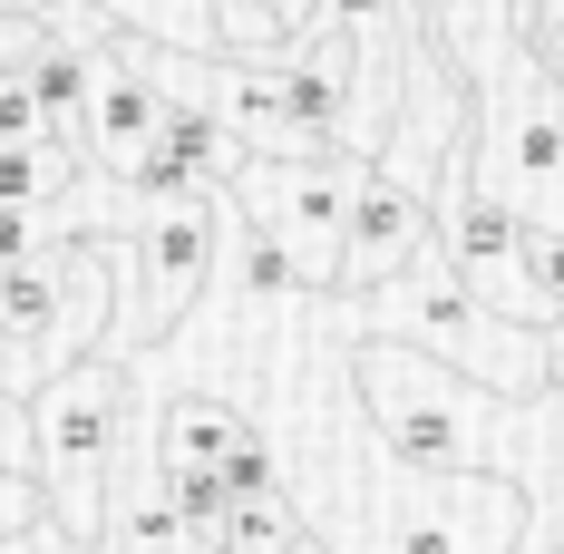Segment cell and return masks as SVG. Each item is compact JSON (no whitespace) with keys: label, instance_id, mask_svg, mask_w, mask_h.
Wrapping results in <instances>:
<instances>
[{"label":"cell","instance_id":"8fae6325","mask_svg":"<svg viewBox=\"0 0 564 554\" xmlns=\"http://www.w3.org/2000/svg\"><path fill=\"white\" fill-rule=\"evenodd\" d=\"M40 525H50V487H40V467H0V545L40 535Z\"/></svg>","mask_w":564,"mask_h":554},{"label":"cell","instance_id":"5bb4252c","mask_svg":"<svg viewBox=\"0 0 564 554\" xmlns=\"http://www.w3.org/2000/svg\"><path fill=\"white\" fill-rule=\"evenodd\" d=\"M0 467H40V419H30V389H0Z\"/></svg>","mask_w":564,"mask_h":554},{"label":"cell","instance_id":"2e32d148","mask_svg":"<svg viewBox=\"0 0 564 554\" xmlns=\"http://www.w3.org/2000/svg\"><path fill=\"white\" fill-rule=\"evenodd\" d=\"M0 389H40V360H30V340L0 322Z\"/></svg>","mask_w":564,"mask_h":554},{"label":"cell","instance_id":"3957f363","mask_svg":"<svg viewBox=\"0 0 564 554\" xmlns=\"http://www.w3.org/2000/svg\"><path fill=\"white\" fill-rule=\"evenodd\" d=\"M225 224H234V195L225 185H195V195H147L137 224L117 233V322H108V350L137 360L215 292L225 273Z\"/></svg>","mask_w":564,"mask_h":554},{"label":"cell","instance_id":"9c48e42d","mask_svg":"<svg viewBox=\"0 0 564 554\" xmlns=\"http://www.w3.org/2000/svg\"><path fill=\"white\" fill-rule=\"evenodd\" d=\"M302 535H312V515H302L292 487H273V497H234L225 515H215V545L225 554H292Z\"/></svg>","mask_w":564,"mask_h":554},{"label":"cell","instance_id":"d6986e66","mask_svg":"<svg viewBox=\"0 0 564 554\" xmlns=\"http://www.w3.org/2000/svg\"><path fill=\"white\" fill-rule=\"evenodd\" d=\"M78 554H117V545H78Z\"/></svg>","mask_w":564,"mask_h":554},{"label":"cell","instance_id":"8992f818","mask_svg":"<svg viewBox=\"0 0 564 554\" xmlns=\"http://www.w3.org/2000/svg\"><path fill=\"white\" fill-rule=\"evenodd\" d=\"M360 166H370V156H234L225 195H234L243 224H263L282 253H292V273L312 282V292H332Z\"/></svg>","mask_w":564,"mask_h":554},{"label":"cell","instance_id":"ffe728a7","mask_svg":"<svg viewBox=\"0 0 564 554\" xmlns=\"http://www.w3.org/2000/svg\"><path fill=\"white\" fill-rule=\"evenodd\" d=\"M545 545H555V554H564V535H545Z\"/></svg>","mask_w":564,"mask_h":554},{"label":"cell","instance_id":"9a60e30c","mask_svg":"<svg viewBox=\"0 0 564 554\" xmlns=\"http://www.w3.org/2000/svg\"><path fill=\"white\" fill-rule=\"evenodd\" d=\"M40 30H50V10H0V78L40 50Z\"/></svg>","mask_w":564,"mask_h":554},{"label":"cell","instance_id":"277c9868","mask_svg":"<svg viewBox=\"0 0 564 554\" xmlns=\"http://www.w3.org/2000/svg\"><path fill=\"white\" fill-rule=\"evenodd\" d=\"M127 409H137V360L88 350L68 360L58 380L30 389V419H40V487L68 554L108 545V477H117V438H127Z\"/></svg>","mask_w":564,"mask_h":554},{"label":"cell","instance_id":"30bf717a","mask_svg":"<svg viewBox=\"0 0 564 554\" xmlns=\"http://www.w3.org/2000/svg\"><path fill=\"white\" fill-rule=\"evenodd\" d=\"M127 40H166V50H225L215 40V0H88Z\"/></svg>","mask_w":564,"mask_h":554},{"label":"cell","instance_id":"7c38bea8","mask_svg":"<svg viewBox=\"0 0 564 554\" xmlns=\"http://www.w3.org/2000/svg\"><path fill=\"white\" fill-rule=\"evenodd\" d=\"M50 243H68L58 205H0V263H30V253H50Z\"/></svg>","mask_w":564,"mask_h":554},{"label":"cell","instance_id":"ba28073f","mask_svg":"<svg viewBox=\"0 0 564 554\" xmlns=\"http://www.w3.org/2000/svg\"><path fill=\"white\" fill-rule=\"evenodd\" d=\"M156 127H166V78H156V68L108 30L98 88H88V127H78V156H88V166H108V175H127L147 146H156Z\"/></svg>","mask_w":564,"mask_h":554},{"label":"cell","instance_id":"7a4b0ae2","mask_svg":"<svg viewBox=\"0 0 564 554\" xmlns=\"http://www.w3.org/2000/svg\"><path fill=\"white\" fill-rule=\"evenodd\" d=\"M350 370H360V399H370L380 457H399V467H507L525 399L467 380V370L409 350V340H380V332L350 340Z\"/></svg>","mask_w":564,"mask_h":554},{"label":"cell","instance_id":"52a82bcc","mask_svg":"<svg viewBox=\"0 0 564 554\" xmlns=\"http://www.w3.org/2000/svg\"><path fill=\"white\" fill-rule=\"evenodd\" d=\"M429 233H438V205H429L419 185H399V175L370 156V166H360V185H350V233H340L332 292H370V282L409 273V263L429 253Z\"/></svg>","mask_w":564,"mask_h":554},{"label":"cell","instance_id":"e0dca14e","mask_svg":"<svg viewBox=\"0 0 564 554\" xmlns=\"http://www.w3.org/2000/svg\"><path fill=\"white\" fill-rule=\"evenodd\" d=\"M292 554H332V545H322V535H302V545H292Z\"/></svg>","mask_w":564,"mask_h":554},{"label":"cell","instance_id":"6da1fadb","mask_svg":"<svg viewBox=\"0 0 564 554\" xmlns=\"http://www.w3.org/2000/svg\"><path fill=\"white\" fill-rule=\"evenodd\" d=\"M340 322H350V340H360V332L409 340V350H429V360H448V370H467V380L507 389V399L555 389V332L497 312V302L448 263L438 233H429V253H419L409 273L370 282V292H340Z\"/></svg>","mask_w":564,"mask_h":554},{"label":"cell","instance_id":"5b68a950","mask_svg":"<svg viewBox=\"0 0 564 554\" xmlns=\"http://www.w3.org/2000/svg\"><path fill=\"white\" fill-rule=\"evenodd\" d=\"M535 497L507 467H399L380 457L370 554H516Z\"/></svg>","mask_w":564,"mask_h":554},{"label":"cell","instance_id":"4fadbf2b","mask_svg":"<svg viewBox=\"0 0 564 554\" xmlns=\"http://www.w3.org/2000/svg\"><path fill=\"white\" fill-rule=\"evenodd\" d=\"M30 137H58V127L40 108V88H30V68H10L0 78V146H30Z\"/></svg>","mask_w":564,"mask_h":554},{"label":"cell","instance_id":"ac0fdd59","mask_svg":"<svg viewBox=\"0 0 564 554\" xmlns=\"http://www.w3.org/2000/svg\"><path fill=\"white\" fill-rule=\"evenodd\" d=\"M555 389H564V332H555Z\"/></svg>","mask_w":564,"mask_h":554}]
</instances>
